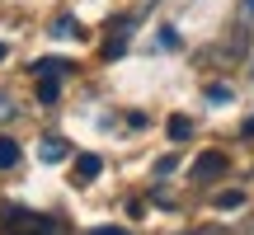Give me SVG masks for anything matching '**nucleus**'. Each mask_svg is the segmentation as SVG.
<instances>
[{
  "label": "nucleus",
  "instance_id": "1",
  "mask_svg": "<svg viewBox=\"0 0 254 235\" xmlns=\"http://www.w3.org/2000/svg\"><path fill=\"white\" fill-rule=\"evenodd\" d=\"M0 235H66L62 221H52V217H38V212H28V207H0Z\"/></svg>",
  "mask_w": 254,
  "mask_h": 235
},
{
  "label": "nucleus",
  "instance_id": "2",
  "mask_svg": "<svg viewBox=\"0 0 254 235\" xmlns=\"http://www.w3.org/2000/svg\"><path fill=\"white\" fill-rule=\"evenodd\" d=\"M217 174H226V155L221 151H202L193 160V179H217Z\"/></svg>",
  "mask_w": 254,
  "mask_h": 235
},
{
  "label": "nucleus",
  "instance_id": "3",
  "mask_svg": "<svg viewBox=\"0 0 254 235\" xmlns=\"http://www.w3.org/2000/svg\"><path fill=\"white\" fill-rule=\"evenodd\" d=\"M66 155H71L66 136H43V141H38V160H43V165H62Z\"/></svg>",
  "mask_w": 254,
  "mask_h": 235
},
{
  "label": "nucleus",
  "instance_id": "4",
  "mask_svg": "<svg viewBox=\"0 0 254 235\" xmlns=\"http://www.w3.org/2000/svg\"><path fill=\"white\" fill-rule=\"evenodd\" d=\"M99 170H104L99 155H80V160H75V183H80V188H85V183H94V174H99Z\"/></svg>",
  "mask_w": 254,
  "mask_h": 235
},
{
  "label": "nucleus",
  "instance_id": "5",
  "mask_svg": "<svg viewBox=\"0 0 254 235\" xmlns=\"http://www.w3.org/2000/svg\"><path fill=\"white\" fill-rule=\"evenodd\" d=\"M62 94V75H38V104H57Z\"/></svg>",
  "mask_w": 254,
  "mask_h": 235
},
{
  "label": "nucleus",
  "instance_id": "6",
  "mask_svg": "<svg viewBox=\"0 0 254 235\" xmlns=\"http://www.w3.org/2000/svg\"><path fill=\"white\" fill-rule=\"evenodd\" d=\"M14 165H19V141L0 136V170H14Z\"/></svg>",
  "mask_w": 254,
  "mask_h": 235
},
{
  "label": "nucleus",
  "instance_id": "7",
  "mask_svg": "<svg viewBox=\"0 0 254 235\" xmlns=\"http://www.w3.org/2000/svg\"><path fill=\"white\" fill-rule=\"evenodd\" d=\"M33 71H38V75H66V71H71V61H62V57H43Z\"/></svg>",
  "mask_w": 254,
  "mask_h": 235
},
{
  "label": "nucleus",
  "instance_id": "8",
  "mask_svg": "<svg viewBox=\"0 0 254 235\" xmlns=\"http://www.w3.org/2000/svg\"><path fill=\"white\" fill-rule=\"evenodd\" d=\"M189 136H193V122L184 113H174L170 118V141H189Z\"/></svg>",
  "mask_w": 254,
  "mask_h": 235
},
{
  "label": "nucleus",
  "instance_id": "9",
  "mask_svg": "<svg viewBox=\"0 0 254 235\" xmlns=\"http://www.w3.org/2000/svg\"><path fill=\"white\" fill-rule=\"evenodd\" d=\"M217 207H221V212H236V207H245V193H240V188H226V193H217Z\"/></svg>",
  "mask_w": 254,
  "mask_h": 235
},
{
  "label": "nucleus",
  "instance_id": "10",
  "mask_svg": "<svg viewBox=\"0 0 254 235\" xmlns=\"http://www.w3.org/2000/svg\"><path fill=\"white\" fill-rule=\"evenodd\" d=\"M127 47V24H113V38H109V47H104V57H118Z\"/></svg>",
  "mask_w": 254,
  "mask_h": 235
},
{
  "label": "nucleus",
  "instance_id": "11",
  "mask_svg": "<svg viewBox=\"0 0 254 235\" xmlns=\"http://www.w3.org/2000/svg\"><path fill=\"white\" fill-rule=\"evenodd\" d=\"M52 33H57V38H62V33H66V38H75L80 28H75V19H57V28H52Z\"/></svg>",
  "mask_w": 254,
  "mask_h": 235
},
{
  "label": "nucleus",
  "instance_id": "12",
  "mask_svg": "<svg viewBox=\"0 0 254 235\" xmlns=\"http://www.w3.org/2000/svg\"><path fill=\"white\" fill-rule=\"evenodd\" d=\"M207 99H217V104H226V99H231V85H207Z\"/></svg>",
  "mask_w": 254,
  "mask_h": 235
},
{
  "label": "nucleus",
  "instance_id": "13",
  "mask_svg": "<svg viewBox=\"0 0 254 235\" xmlns=\"http://www.w3.org/2000/svg\"><path fill=\"white\" fill-rule=\"evenodd\" d=\"M90 235H132V231H123V226H99V231H90Z\"/></svg>",
  "mask_w": 254,
  "mask_h": 235
},
{
  "label": "nucleus",
  "instance_id": "14",
  "mask_svg": "<svg viewBox=\"0 0 254 235\" xmlns=\"http://www.w3.org/2000/svg\"><path fill=\"white\" fill-rule=\"evenodd\" d=\"M5 118H14V104H9L5 94H0V122H5Z\"/></svg>",
  "mask_w": 254,
  "mask_h": 235
},
{
  "label": "nucleus",
  "instance_id": "15",
  "mask_svg": "<svg viewBox=\"0 0 254 235\" xmlns=\"http://www.w3.org/2000/svg\"><path fill=\"white\" fill-rule=\"evenodd\" d=\"M189 235H198V231H189Z\"/></svg>",
  "mask_w": 254,
  "mask_h": 235
}]
</instances>
